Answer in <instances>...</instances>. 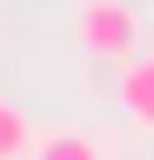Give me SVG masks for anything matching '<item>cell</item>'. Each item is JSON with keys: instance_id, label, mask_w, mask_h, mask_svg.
<instances>
[{"instance_id": "obj_1", "label": "cell", "mask_w": 154, "mask_h": 160, "mask_svg": "<svg viewBox=\"0 0 154 160\" xmlns=\"http://www.w3.org/2000/svg\"><path fill=\"white\" fill-rule=\"evenodd\" d=\"M74 40L101 60H127L134 40H141V20H134L127 0H81L74 7Z\"/></svg>"}, {"instance_id": "obj_2", "label": "cell", "mask_w": 154, "mask_h": 160, "mask_svg": "<svg viewBox=\"0 0 154 160\" xmlns=\"http://www.w3.org/2000/svg\"><path fill=\"white\" fill-rule=\"evenodd\" d=\"M121 107H127L134 127L154 133V53H147V60H127V73H121Z\"/></svg>"}, {"instance_id": "obj_3", "label": "cell", "mask_w": 154, "mask_h": 160, "mask_svg": "<svg viewBox=\"0 0 154 160\" xmlns=\"http://www.w3.org/2000/svg\"><path fill=\"white\" fill-rule=\"evenodd\" d=\"M34 160H101V147L87 133H47V140H34Z\"/></svg>"}, {"instance_id": "obj_4", "label": "cell", "mask_w": 154, "mask_h": 160, "mask_svg": "<svg viewBox=\"0 0 154 160\" xmlns=\"http://www.w3.org/2000/svg\"><path fill=\"white\" fill-rule=\"evenodd\" d=\"M20 153H34V133H27V113L0 100V160H20Z\"/></svg>"}]
</instances>
